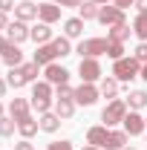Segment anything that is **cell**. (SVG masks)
<instances>
[{
  "instance_id": "obj_1",
  "label": "cell",
  "mask_w": 147,
  "mask_h": 150,
  "mask_svg": "<svg viewBox=\"0 0 147 150\" xmlns=\"http://www.w3.org/2000/svg\"><path fill=\"white\" fill-rule=\"evenodd\" d=\"M75 52L81 58H101L107 55L112 61H118V58H124V43H115L110 38H84L78 46H75Z\"/></svg>"
},
{
  "instance_id": "obj_2",
  "label": "cell",
  "mask_w": 147,
  "mask_h": 150,
  "mask_svg": "<svg viewBox=\"0 0 147 150\" xmlns=\"http://www.w3.org/2000/svg\"><path fill=\"white\" fill-rule=\"evenodd\" d=\"M112 78H118L121 84H130L133 78H139L141 75V64L136 61L133 55H124V58H118V61H112Z\"/></svg>"
},
{
  "instance_id": "obj_3",
  "label": "cell",
  "mask_w": 147,
  "mask_h": 150,
  "mask_svg": "<svg viewBox=\"0 0 147 150\" xmlns=\"http://www.w3.org/2000/svg\"><path fill=\"white\" fill-rule=\"evenodd\" d=\"M127 112H130V107H127L124 98H112V101H107V107L101 110V121H104V127H115V124L124 121Z\"/></svg>"
},
{
  "instance_id": "obj_4",
  "label": "cell",
  "mask_w": 147,
  "mask_h": 150,
  "mask_svg": "<svg viewBox=\"0 0 147 150\" xmlns=\"http://www.w3.org/2000/svg\"><path fill=\"white\" fill-rule=\"evenodd\" d=\"M78 75H81V81L84 84H95V81H101V64H98V58H81V64H78Z\"/></svg>"
},
{
  "instance_id": "obj_5",
  "label": "cell",
  "mask_w": 147,
  "mask_h": 150,
  "mask_svg": "<svg viewBox=\"0 0 147 150\" xmlns=\"http://www.w3.org/2000/svg\"><path fill=\"white\" fill-rule=\"evenodd\" d=\"M98 98H101V90L95 84H84L81 81V87H75V104L78 107H92Z\"/></svg>"
},
{
  "instance_id": "obj_6",
  "label": "cell",
  "mask_w": 147,
  "mask_h": 150,
  "mask_svg": "<svg viewBox=\"0 0 147 150\" xmlns=\"http://www.w3.org/2000/svg\"><path fill=\"white\" fill-rule=\"evenodd\" d=\"M121 130L127 133V136H141V133L147 130L144 115H141L139 110H130L127 115H124V121H121Z\"/></svg>"
},
{
  "instance_id": "obj_7",
  "label": "cell",
  "mask_w": 147,
  "mask_h": 150,
  "mask_svg": "<svg viewBox=\"0 0 147 150\" xmlns=\"http://www.w3.org/2000/svg\"><path fill=\"white\" fill-rule=\"evenodd\" d=\"M43 81H49L52 87L69 84V69L61 67V64H49V67H43Z\"/></svg>"
},
{
  "instance_id": "obj_8",
  "label": "cell",
  "mask_w": 147,
  "mask_h": 150,
  "mask_svg": "<svg viewBox=\"0 0 147 150\" xmlns=\"http://www.w3.org/2000/svg\"><path fill=\"white\" fill-rule=\"evenodd\" d=\"M61 12H64V9H61L58 3H52V0L37 3V20H40V23H49V26L58 23V20H61Z\"/></svg>"
},
{
  "instance_id": "obj_9",
  "label": "cell",
  "mask_w": 147,
  "mask_h": 150,
  "mask_svg": "<svg viewBox=\"0 0 147 150\" xmlns=\"http://www.w3.org/2000/svg\"><path fill=\"white\" fill-rule=\"evenodd\" d=\"M98 23H104V26H118V23H127L124 9H118V6H101V12H98Z\"/></svg>"
},
{
  "instance_id": "obj_10",
  "label": "cell",
  "mask_w": 147,
  "mask_h": 150,
  "mask_svg": "<svg viewBox=\"0 0 147 150\" xmlns=\"http://www.w3.org/2000/svg\"><path fill=\"white\" fill-rule=\"evenodd\" d=\"M3 35H6L9 43H18V46H20L23 40H29V26H26L23 20H12V23L6 26V32H3Z\"/></svg>"
},
{
  "instance_id": "obj_11",
  "label": "cell",
  "mask_w": 147,
  "mask_h": 150,
  "mask_svg": "<svg viewBox=\"0 0 147 150\" xmlns=\"http://www.w3.org/2000/svg\"><path fill=\"white\" fill-rule=\"evenodd\" d=\"M35 64H40V67H49V64H55L58 61V49H55V43L49 40V43H40L35 49V58H32Z\"/></svg>"
},
{
  "instance_id": "obj_12",
  "label": "cell",
  "mask_w": 147,
  "mask_h": 150,
  "mask_svg": "<svg viewBox=\"0 0 147 150\" xmlns=\"http://www.w3.org/2000/svg\"><path fill=\"white\" fill-rule=\"evenodd\" d=\"M9 115H12L15 121L29 118V115H32V101H26V98H12V101H9Z\"/></svg>"
},
{
  "instance_id": "obj_13",
  "label": "cell",
  "mask_w": 147,
  "mask_h": 150,
  "mask_svg": "<svg viewBox=\"0 0 147 150\" xmlns=\"http://www.w3.org/2000/svg\"><path fill=\"white\" fill-rule=\"evenodd\" d=\"M107 139H110V127H104V124H95L87 130V144H95V147H107Z\"/></svg>"
},
{
  "instance_id": "obj_14",
  "label": "cell",
  "mask_w": 147,
  "mask_h": 150,
  "mask_svg": "<svg viewBox=\"0 0 147 150\" xmlns=\"http://www.w3.org/2000/svg\"><path fill=\"white\" fill-rule=\"evenodd\" d=\"M15 20H23V23L37 20V6H35V0H20L18 6H15Z\"/></svg>"
},
{
  "instance_id": "obj_15",
  "label": "cell",
  "mask_w": 147,
  "mask_h": 150,
  "mask_svg": "<svg viewBox=\"0 0 147 150\" xmlns=\"http://www.w3.org/2000/svg\"><path fill=\"white\" fill-rule=\"evenodd\" d=\"M3 64H6V67H9V69H12V67H20V64H26V61H23V49H20L18 43H9V46H6V49H3Z\"/></svg>"
},
{
  "instance_id": "obj_16",
  "label": "cell",
  "mask_w": 147,
  "mask_h": 150,
  "mask_svg": "<svg viewBox=\"0 0 147 150\" xmlns=\"http://www.w3.org/2000/svg\"><path fill=\"white\" fill-rule=\"evenodd\" d=\"M52 26H49V23H35V26H32V29H29V40H35L37 46H40V43H49V40H52Z\"/></svg>"
},
{
  "instance_id": "obj_17",
  "label": "cell",
  "mask_w": 147,
  "mask_h": 150,
  "mask_svg": "<svg viewBox=\"0 0 147 150\" xmlns=\"http://www.w3.org/2000/svg\"><path fill=\"white\" fill-rule=\"evenodd\" d=\"M37 121H40V130L52 136V133H58V130H61V121H64V118H61L55 110H49V112H43V115H40Z\"/></svg>"
},
{
  "instance_id": "obj_18",
  "label": "cell",
  "mask_w": 147,
  "mask_h": 150,
  "mask_svg": "<svg viewBox=\"0 0 147 150\" xmlns=\"http://www.w3.org/2000/svg\"><path fill=\"white\" fill-rule=\"evenodd\" d=\"M98 90H101V98H118V90H121V81L118 78H112V75H107V78H101V84H98Z\"/></svg>"
},
{
  "instance_id": "obj_19",
  "label": "cell",
  "mask_w": 147,
  "mask_h": 150,
  "mask_svg": "<svg viewBox=\"0 0 147 150\" xmlns=\"http://www.w3.org/2000/svg\"><path fill=\"white\" fill-rule=\"evenodd\" d=\"M84 23H87V20H81V18H66L64 20V35L69 38V40L81 38L84 35Z\"/></svg>"
},
{
  "instance_id": "obj_20",
  "label": "cell",
  "mask_w": 147,
  "mask_h": 150,
  "mask_svg": "<svg viewBox=\"0 0 147 150\" xmlns=\"http://www.w3.org/2000/svg\"><path fill=\"white\" fill-rule=\"evenodd\" d=\"M37 130H40V121L37 118H23V121H18V133H20V139H32V136H37Z\"/></svg>"
},
{
  "instance_id": "obj_21",
  "label": "cell",
  "mask_w": 147,
  "mask_h": 150,
  "mask_svg": "<svg viewBox=\"0 0 147 150\" xmlns=\"http://www.w3.org/2000/svg\"><path fill=\"white\" fill-rule=\"evenodd\" d=\"M124 101H127L130 110H139V112H141L147 107V90H130V95L124 98Z\"/></svg>"
},
{
  "instance_id": "obj_22",
  "label": "cell",
  "mask_w": 147,
  "mask_h": 150,
  "mask_svg": "<svg viewBox=\"0 0 147 150\" xmlns=\"http://www.w3.org/2000/svg\"><path fill=\"white\" fill-rule=\"evenodd\" d=\"M127 139H130V136L124 130H112V127H110V139H107V147H104V150H124V147H127Z\"/></svg>"
},
{
  "instance_id": "obj_23",
  "label": "cell",
  "mask_w": 147,
  "mask_h": 150,
  "mask_svg": "<svg viewBox=\"0 0 147 150\" xmlns=\"http://www.w3.org/2000/svg\"><path fill=\"white\" fill-rule=\"evenodd\" d=\"M130 32H133V26L118 23V26H110V29H107V38H110V40H115V43H124V40L130 38Z\"/></svg>"
},
{
  "instance_id": "obj_24",
  "label": "cell",
  "mask_w": 147,
  "mask_h": 150,
  "mask_svg": "<svg viewBox=\"0 0 147 150\" xmlns=\"http://www.w3.org/2000/svg\"><path fill=\"white\" fill-rule=\"evenodd\" d=\"M75 107H78V104H75V98H61V101H55V112L64 118V121L75 115Z\"/></svg>"
},
{
  "instance_id": "obj_25",
  "label": "cell",
  "mask_w": 147,
  "mask_h": 150,
  "mask_svg": "<svg viewBox=\"0 0 147 150\" xmlns=\"http://www.w3.org/2000/svg\"><path fill=\"white\" fill-rule=\"evenodd\" d=\"M32 98H55V87L49 81H35L32 84Z\"/></svg>"
},
{
  "instance_id": "obj_26",
  "label": "cell",
  "mask_w": 147,
  "mask_h": 150,
  "mask_svg": "<svg viewBox=\"0 0 147 150\" xmlns=\"http://www.w3.org/2000/svg\"><path fill=\"white\" fill-rule=\"evenodd\" d=\"M40 64H35V61H26V64H20V72H23V78L29 81V84H35L37 81V75H40Z\"/></svg>"
},
{
  "instance_id": "obj_27",
  "label": "cell",
  "mask_w": 147,
  "mask_h": 150,
  "mask_svg": "<svg viewBox=\"0 0 147 150\" xmlns=\"http://www.w3.org/2000/svg\"><path fill=\"white\" fill-rule=\"evenodd\" d=\"M78 12H81V15H78L81 20H98L101 6H98V3H92V0H87V3H81V9H78Z\"/></svg>"
},
{
  "instance_id": "obj_28",
  "label": "cell",
  "mask_w": 147,
  "mask_h": 150,
  "mask_svg": "<svg viewBox=\"0 0 147 150\" xmlns=\"http://www.w3.org/2000/svg\"><path fill=\"white\" fill-rule=\"evenodd\" d=\"M52 43H55V49H58V58H66V55H72L75 49H72V40L66 35H61V38H52Z\"/></svg>"
},
{
  "instance_id": "obj_29",
  "label": "cell",
  "mask_w": 147,
  "mask_h": 150,
  "mask_svg": "<svg viewBox=\"0 0 147 150\" xmlns=\"http://www.w3.org/2000/svg\"><path fill=\"white\" fill-rule=\"evenodd\" d=\"M6 81H9V87H15V90H20V87H26V84H29V81L23 78V72H20V67H12L9 75H6Z\"/></svg>"
},
{
  "instance_id": "obj_30",
  "label": "cell",
  "mask_w": 147,
  "mask_h": 150,
  "mask_svg": "<svg viewBox=\"0 0 147 150\" xmlns=\"http://www.w3.org/2000/svg\"><path fill=\"white\" fill-rule=\"evenodd\" d=\"M133 35L139 40H147V15H136L133 20Z\"/></svg>"
},
{
  "instance_id": "obj_31",
  "label": "cell",
  "mask_w": 147,
  "mask_h": 150,
  "mask_svg": "<svg viewBox=\"0 0 147 150\" xmlns=\"http://www.w3.org/2000/svg\"><path fill=\"white\" fill-rule=\"evenodd\" d=\"M15 130H18V121H15L12 115H3V118H0V136L9 139V136H15Z\"/></svg>"
},
{
  "instance_id": "obj_32",
  "label": "cell",
  "mask_w": 147,
  "mask_h": 150,
  "mask_svg": "<svg viewBox=\"0 0 147 150\" xmlns=\"http://www.w3.org/2000/svg\"><path fill=\"white\" fill-rule=\"evenodd\" d=\"M52 104H55V98H32V107H35V110H37V115H43V112L55 110Z\"/></svg>"
},
{
  "instance_id": "obj_33",
  "label": "cell",
  "mask_w": 147,
  "mask_h": 150,
  "mask_svg": "<svg viewBox=\"0 0 147 150\" xmlns=\"http://www.w3.org/2000/svg\"><path fill=\"white\" fill-rule=\"evenodd\" d=\"M61 98H75V87H69V84L55 87V101H61Z\"/></svg>"
},
{
  "instance_id": "obj_34",
  "label": "cell",
  "mask_w": 147,
  "mask_h": 150,
  "mask_svg": "<svg viewBox=\"0 0 147 150\" xmlns=\"http://www.w3.org/2000/svg\"><path fill=\"white\" fill-rule=\"evenodd\" d=\"M133 58H136L139 64H147V40H141V43L133 49Z\"/></svg>"
},
{
  "instance_id": "obj_35",
  "label": "cell",
  "mask_w": 147,
  "mask_h": 150,
  "mask_svg": "<svg viewBox=\"0 0 147 150\" xmlns=\"http://www.w3.org/2000/svg\"><path fill=\"white\" fill-rule=\"evenodd\" d=\"M46 150H72V142L69 139H61V142H52Z\"/></svg>"
},
{
  "instance_id": "obj_36",
  "label": "cell",
  "mask_w": 147,
  "mask_h": 150,
  "mask_svg": "<svg viewBox=\"0 0 147 150\" xmlns=\"http://www.w3.org/2000/svg\"><path fill=\"white\" fill-rule=\"evenodd\" d=\"M52 3H58L61 9H81L84 0H52Z\"/></svg>"
},
{
  "instance_id": "obj_37",
  "label": "cell",
  "mask_w": 147,
  "mask_h": 150,
  "mask_svg": "<svg viewBox=\"0 0 147 150\" xmlns=\"http://www.w3.org/2000/svg\"><path fill=\"white\" fill-rule=\"evenodd\" d=\"M15 150H35V144H32V139H20L15 144Z\"/></svg>"
},
{
  "instance_id": "obj_38",
  "label": "cell",
  "mask_w": 147,
  "mask_h": 150,
  "mask_svg": "<svg viewBox=\"0 0 147 150\" xmlns=\"http://www.w3.org/2000/svg\"><path fill=\"white\" fill-rule=\"evenodd\" d=\"M15 6H18L15 0H0V12H6V15H9V12H15Z\"/></svg>"
},
{
  "instance_id": "obj_39",
  "label": "cell",
  "mask_w": 147,
  "mask_h": 150,
  "mask_svg": "<svg viewBox=\"0 0 147 150\" xmlns=\"http://www.w3.org/2000/svg\"><path fill=\"white\" fill-rule=\"evenodd\" d=\"M112 6H118V9H127V6H136V0H112Z\"/></svg>"
},
{
  "instance_id": "obj_40",
  "label": "cell",
  "mask_w": 147,
  "mask_h": 150,
  "mask_svg": "<svg viewBox=\"0 0 147 150\" xmlns=\"http://www.w3.org/2000/svg\"><path fill=\"white\" fill-rule=\"evenodd\" d=\"M136 12L139 15H147V0H136Z\"/></svg>"
},
{
  "instance_id": "obj_41",
  "label": "cell",
  "mask_w": 147,
  "mask_h": 150,
  "mask_svg": "<svg viewBox=\"0 0 147 150\" xmlns=\"http://www.w3.org/2000/svg\"><path fill=\"white\" fill-rule=\"evenodd\" d=\"M6 26H9V18H6V12H0V32H6Z\"/></svg>"
},
{
  "instance_id": "obj_42",
  "label": "cell",
  "mask_w": 147,
  "mask_h": 150,
  "mask_svg": "<svg viewBox=\"0 0 147 150\" xmlns=\"http://www.w3.org/2000/svg\"><path fill=\"white\" fill-rule=\"evenodd\" d=\"M6 90H9V81H6V78H0V98L6 95Z\"/></svg>"
},
{
  "instance_id": "obj_43",
  "label": "cell",
  "mask_w": 147,
  "mask_h": 150,
  "mask_svg": "<svg viewBox=\"0 0 147 150\" xmlns=\"http://www.w3.org/2000/svg\"><path fill=\"white\" fill-rule=\"evenodd\" d=\"M6 46H9V40H6V35H3V32H0V55H3V49H6Z\"/></svg>"
},
{
  "instance_id": "obj_44",
  "label": "cell",
  "mask_w": 147,
  "mask_h": 150,
  "mask_svg": "<svg viewBox=\"0 0 147 150\" xmlns=\"http://www.w3.org/2000/svg\"><path fill=\"white\" fill-rule=\"evenodd\" d=\"M139 78H144V81H147V64H141V75H139Z\"/></svg>"
},
{
  "instance_id": "obj_45",
  "label": "cell",
  "mask_w": 147,
  "mask_h": 150,
  "mask_svg": "<svg viewBox=\"0 0 147 150\" xmlns=\"http://www.w3.org/2000/svg\"><path fill=\"white\" fill-rule=\"evenodd\" d=\"M92 3H98V6H107V3H110V0H92Z\"/></svg>"
},
{
  "instance_id": "obj_46",
  "label": "cell",
  "mask_w": 147,
  "mask_h": 150,
  "mask_svg": "<svg viewBox=\"0 0 147 150\" xmlns=\"http://www.w3.org/2000/svg\"><path fill=\"white\" fill-rule=\"evenodd\" d=\"M3 115H6V107H3V101H0V118H3Z\"/></svg>"
},
{
  "instance_id": "obj_47",
  "label": "cell",
  "mask_w": 147,
  "mask_h": 150,
  "mask_svg": "<svg viewBox=\"0 0 147 150\" xmlns=\"http://www.w3.org/2000/svg\"><path fill=\"white\" fill-rule=\"evenodd\" d=\"M84 150H101V147H95V144H87V147H84Z\"/></svg>"
},
{
  "instance_id": "obj_48",
  "label": "cell",
  "mask_w": 147,
  "mask_h": 150,
  "mask_svg": "<svg viewBox=\"0 0 147 150\" xmlns=\"http://www.w3.org/2000/svg\"><path fill=\"white\" fill-rule=\"evenodd\" d=\"M124 150H136V147H124Z\"/></svg>"
},
{
  "instance_id": "obj_49",
  "label": "cell",
  "mask_w": 147,
  "mask_h": 150,
  "mask_svg": "<svg viewBox=\"0 0 147 150\" xmlns=\"http://www.w3.org/2000/svg\"><path fill=\"white\" fill-rule=\"evenodd\" d=\"M144 136H147V130H144Z\"/></svg>"
},
{
  "instance_id": "obj_50",
  "label": "cell",
  "mask_w": 147,
  "mask_h": 150,
  "mask_svg": "<svg viewBox=\"0 0 147 150\" xmlns=\"http://www.w3.org/2000/svg\"><path fill=\"white\" fill-rule=\"evenodd\" d=\"M144 121H147V118H144Z\"/></svg>"
}]
</instances>
